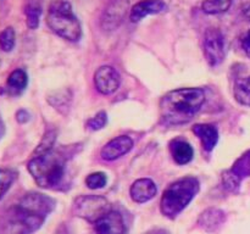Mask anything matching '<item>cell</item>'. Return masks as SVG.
Listing matches in <instances>:
<instances>
[{
	"instance_id": "1",
	"label": "cell",
	"mask_w": 250,
	"mask_h": 234,
	"mask_svg": "<svg viewBox=\"0 0 250 234\" xmlns=\"http://www.w3.org/2000/svg\"><path fill=\"white\" fill-rule=\"evenodd\" d=\"M205 102L199 88H181L168 92L160 101V116L167 126H181L192 121Z\"/></svg>"
},
{
	"instance_id": "2",
	"label": "cell",
	"mask_w": 250,
	"mask_h": 234,
	"mask_svg": "<svg viewBox=\"0 0 250 234\" xmlns=\"http://www.w3.org/2000/svg\"><path fill=\"white\" fill-rule=\"evenodd\" d=\"M55 201L43 194H27L14 209L11 226L20 234H28L42 226L54 209Z\"/></svg>"
},
{
	"instance_id": "3",
	"label": "cell",
	"mask_w": 250,
	"mask_h": 234,
	"mask_svg": "<svg viewBox=\"0 0 250 234\" xmlns=\"http://www.w3.org/2000/svg\"><path fill=\"white\" fill-rule=\"evenodd\" d=\"M27 168L39 187L44 189H58L65 180L66 158L62 154L51 149L42 155H33Z\"/></svg>"
},
{
	"instance_id": "4",
	"label": "cell",
	"mask_w": 250,
	"mask_h": 234,
	"mask_svg": "<svg viewBox=\"0 0 250 234\" xmlns=\"http://www.w3.org/2000/svg\"><path fill=\"white\" fill-rule=\"evenodd\" d=\"M199 192V182L194 177H186L172 183L164 192L160 209L163 214L175 218L189 205Z\"/></svg>"
},
{
	"instance_id": "5",
	"label": "cell",
	"mask_w": 250,
	"mask_h": 234,
	"mask_svg": "<svg viewBox=\"0 0 250 234\" xmlns=\"http://www.w3.org/2000/svg\"><path fill=\"white\" fill-rule=\"evenodd\" d=\"M46 23L51 31L61 38L77 41L82 36V27L72 11V6L66 0H55L50 4Z\"/></svg>"
},
{
	"instance_id": "6",
	"label": "cell",
	"mask_w": 250,
	"mask_h": 234,
	"mask_svg": "<svg viewBox=\"0 0 250 234\" xmlns=\"http://www.w3.org/2000/svg\"><path fill=\"white\" fill-rule=\"evenodd\" d=\"M110 211V202L102 195H81L76 197L72 205L73 214L90 223H95Z\"/></svg>"
},
{
	"instance_id": "7",
	"label": "cell",
	"mask_w": 250,
	"mask_h": 234,
	"mask_svg": "<svg viewBox=\"0 0 250 234\" xmlns=\"http://www.w3.org/2000/svg\"><path fill=\"white\" fill-rule=\"evenodd\" d=\"M204 55L211 67L220 65L225 58L224 36L217 28H208L204 36Z\"/></svg>"
},
{
	"instance_id": "8",
	"label": "cell",
	"mask_w": 250,
	"mask_h": 234,
	"mask_svg": "<svg viewBox=\"0 0 250 234\" xmlns=\"http://www.w3.org/2000/svg\"><path fill=\"white\" fill-rule=\"evenodd\" d=\"M94 83L102 94L109 95L116 92L121 83V76L111 66H102L94 75Z\"/></svg>"
},
{
	"instance_id": "9",
	"label": "cell",
	"mask_w": 250,
	"mask_h": 234,
	"mask_svg": "<svg viewBox=\"0 0 250 234\" xmlns=\"http://www.w3.org/2000/svg\"><path fill=\"white\" fill-rule=\"evenodd\" d=\"M97 234H126L124 217L120 212L110 211L94 223Z\"/></svg>"
},
{
	"instance_id": "10",
	"label": "cell",
	"mask_w": 250,
	"mask_h": 234,
	"mask_svg": "<svg viewBox=\"0 0 250 234\" xmlns=\"http://www.w3.org/2000/svg\"><path fill=\"white\" fill-rule=\"evenodd\" d=\"M129 0H112L105 10L104 16L102 19L103 28L106 31H112L117 28L126 15Z\"/></svg>"
},
{
	"instance_id": "11",
	"label": "cell",
	"mask_w": 250,
	"mask_h": 234,
	"mask_svg": "<svg viewBox=\"0 0 250 234\" xmlns=\"http://www.w3.org/2000/svg\"><path fill=\"white\" fill-rule=\"evenodd\" d=\"M133 148V140L127 136H120L110 140L100 151V156L105 161H114L129 153Z\"/></svg>"
},
{
	"instance_id": "12",
	"label": "cell",
	"mask_w": 250,
	"mask_h": 234,
	"mask_svg": "<svg viewBox=\"0 0 250 234\" xmlns=\"http://www.w3.org/2000/svg\"><path fill=\"white\" fill-rule=\"evenodd\" d=\"M167 9L163 0H142L137 2L131 10L129 19L132 22H139L149 15H156Z\"/></svg>"
},
{
	"instance_id": "13",
	"label": "cell",
	"mask_w": 250,
	"mask_h": 234,
	"mask_svg": "<svg viewBox=\"0 0 250 234\" xmlns=\"http://www.w3.org/2000/svg\"><path fill=\"white\" fill-rule=\"evenodd\" d=\"M156 193H158V189H156L155 183L149 178H141L136 180L129 189L132 200L138 204H143L151 200L155 196Z\"/></svg>"
},
{
	"instance_id": "14",
	"label": "cell",
	"mask_w": 250,
	"mask_h": 234,
	"mask_svg": "<svg viewBox=\"0 0 250 234\" xmlns=\"http://www.w3.org/2000/svg\"><path fill=\"white\" fill-rule=\"evenodd\" d=\"M193 133L200 139L203 148L207 151L214 150L219 141V132L212 124H195L193 127Z\"/></svg>"
},
{
	"instance_id": "15",
	"label": "cell",
	"mask_w": 250,
	"mask_h": 234,
	"mask_svg": "<svg viewBox=\"0 0 250 234\" xmlns=\"http://www.w3.org/2000/svg\"><path fill=\"white\" fill-rule=\"evenodd\" d=\"M225 214L219 209H209L203 212L199 217V226L208 232H214L224 223Z\"/></svg>"
},
{
	"instance_id": "16",
	"label": "cell",
	"mask_w": 250,
	"mask_h": 234,
	"mask_svg": "<svg viewBox=\"0 0 250 234\" xmlns=\"http://www.w3.org/2000/svg\"><path fill=\"white\" fill-rule=\"evenodd\" d=\"M171 154H172L173 160L178 165H186L190 162L194 156V150L192 145L185 140H175L171 144Z\"/></svg>"
},
{
	"instance_id": "17",
	"label": "cell",
	"mask_w": 250,
	"mask_h": 234,
	"mask_svg": "<svg viewBox=\"0 0 250 234\" xmlns=\"http://www.w3.org/2000/svg\"><path fill=\"white\" fill-rule=\"evenodd\" d=\"M27 83H28L27 73L23 70H20V68L11 72V75L7 78V87L12 92H22L27 87Z\"/></svg>"
},
{
	"instance_id": "18",
	"label": "cell",
	"mask_w": 250,
	"mask_h": 234,
	"mask_svg": "<svg viewBox=\"0 0 250 234\" xmlns=\"http://www.w3.org/2000/svg\"><path fill=\"white\" fill-rule=\"evenodd\" d=\"M234 98L237 101L246 106H250V76L239 79L234 87Z\"/></svg>"
},
{
	"instance_id": "19",
	"label": "cell",
	"mask_w": 250,
	"mask_h": 234,
	"mask_svg": "<svg viewBox=\"0 0 250 234\" xmlns=\"http://www.w3.org/2000/svg\"><path fill=\"white\" fill-rule=\"evenodd\" d=\"M232 1L233 0H205L202 5V9L209 15L222 14L231 7Z\"/></svg>"
},
{
	"instance_id": "20",
	"label": "cell",
	"mask_w": 250,
	"mask_h": 234,
	"mask_svg": "<svg viewBox=\"0 0 250 234\" xmlns=\"http://www.w3.org/2000/svg\"><path fill=\"white\" fill-rule=\"evenodd\" d=\"M232 171L238 176L239 178L249 177L250 176V150L242 155L232 167Z\"/></svg>"
},
{
	"instance_id": "21",
	"label": "cell",
	"mask_w": 250,
	"mask_h": 234,
	"mask_svg": "<svg viewBox=\"0 0 250 234\" xmlns=\"http://www.w3.org/2000/svg\"><path fill=\"white\" fill-rule=\"evenodd\" d=\"M41 6L37 4H29L26 7V21L27 26L31 29H36L39 26V19H41Z\"/></svg>"
},
{
	"instance_id": "22",
	"label": "cell",
	"mask_w": 250,
	"mask_h": 234,
	"mask_svg": "<svg viewBox=\"0 0 250 234\" xmlns=\"http://www.w3.org/2000/svg\"><path fill=\"white\" fill-rule=\"evenodd\" d=\"M15 39H16V36H15V31L12 27H7L4 31L0 33V48L1 50L11 51L15 46Z\"/></svg>"
},
{
	"instance_id": "23",
	"label": "cell",
	"mask_w": 250,
	"mask_h": 234,
	"mask_svg": "<svg viewBox=\"0 0 250 234\" xmlns=\"http://www.w3.org/2000/svg\"><path fill=\"white\" fill-rule=\"evenodd\" d=\"M106 175L104 172H94L90 173L87 178H85V184L89 189H100V188L105 187L106 184Z\"/></svg>"
},
{
	"instance_id": "24",
	"label": "cell",
	"mask_w": 250,
	"mask_h": 234,
	"mask_svg": "<svg viewBox=\"0 0 250 234\" xmlns=\"http://www.w3.org/2000/svg\"><path fill=\"white\" fill-rule=\"evenodd\" d=\"M222 183H224V187L226 188L229 192H234V190L238 189L239 183H241V178L233 172V171H226V172L222 175Z\"/></svg>"
},
{
	"instance_id": "25",
	"label": "cell",
	"mask_w": 250,
	"mask_h": 234,
	"mask_svg": "<svg viewBox=\"0 0 250 234\" xmlns=\"http://www.w3.org/2000/svg\"><path fill=\"white\" fill-rule=\"evenodd\" d=\"M15 179V173L10 170L0 168V197L7 192Z\"/></svg>"
},
{
	"instance_id": "26",
	"label": "cell",
	"mask_w": 250,
	"mask_h": 234,
	"mask_svg": "<svg viewBox=\"0 0 250 234\" xmlns=\"http://www.w3.org/2000/svg\"><path fill=\"white\" fill-rule=\"evenodd\" d=\"M54 141H55V132H48L44 136L43 140L39 144L38 148L36 149L33 155H42V154H45L48 151H50L54 146Z\"/></svg>"
},
{
	"instance_id": "27",
	"label": "cell",
	"mask_w": 250,
	"mask_h": 234,
	"mask_svg": "<svg viewBox=\"0 0 250 234\" xmlns=\"http://www.w3.org/2000/svg\"><path fill=\"white\" fill-rule=\"evenodd\" d=\"M107 116L104 111L99 112V114L95 115L94 117H92L90 119H88L87 127L92 131H99V129L104 128L105 124H106Z\"/></svg>"
},
{
	"instance_id": "28",
	"label": "cell",
	"mask_w": 250,
	"mask_h": 234,
	"mask_svg": "<svg viewBox=\"0 0 250 234\" xmlns=\"http://www.w3.org/2000/svg\"><path fill=\"white\" fill-rule=\"evenodd\" d=\"M242 48H243L247 56L250 58V29L247 32L246 36L243 37V39H242Z\"/></svg>"
},
{
	"instance_id": "29",
	"label": "cell",
	"mask_w": 250,
	"mask_h": 234,
	"mask_svg": "<svg viewBox=\"0 0 250 234\" xmlns=\"http://www.w3.org/2000/svg\"><path fill=\"white\" fill-rule=\"evenodd\" d=\"M244 15H246L247 19H248L249 21H250V5H249L248 7H247L246 10H244Z\"/></svg>"
},
{
	"instance_id": "30",
	"label": "cell",
	"mask_w": 250,
	"mask_h": 234,
	"mask_svg": "<svg viewBox=\"0 0 250 234\" xmlns=\"http://www.w3.org/2000/svg\"><path fill=\"white\" fill-rule=\"evenodd\" d=\"M1 129H2V124H1V121H0V134H1Z\"/></svg>"
}]
</instances>
